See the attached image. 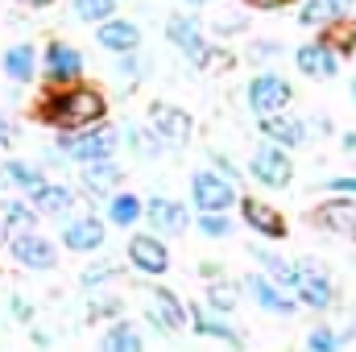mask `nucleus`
Masks as SVG:
<instances>
[{
  "instance_id": "obj_1",
  "label": "nucleus",
  "mask_w": 356,
  "mask_h": 352,
  "mask_svg": "<svg viewBox=\"0 0 356 352\" xmlns=\"http://www.w3.org/2000/svg\"><path fill=\"white\" fill-rule=\"evenodd\" d=\"M108 116V99L104 91L91 83H75V88H50L38 104V120L58 129V133H83L104 125Z\"/></svg>"
},
{
  "instance_id": "obj_2",
  "label": "nucleus",
  "mask_w": 356,
  "mask_h": 352,
  "mask_svg": "<svg viewBox=\"0 0 356 352\" xmlns=\"http://www.w3.org/2000/svg\"><path fill=\"white\" fill-rule=\"evenodd\" d=\"M120 150V133L112 125H95L83 133H58V154L71 158L75 166H88V162H104Z\"/></svg>"
},
{
  "instance_id": "obj_3",
  "label": "nucleus",
  "mask_w": 356,
  "mask_h": 352,
  "mask_svg": "<svg viewBox=\"0 0 356 352\" xmlns=\"http://www.w3.org/2000/svg\"><path fill=\"white\" fill-rule=\"evenodd\" d=\"M166 38H170V46L186 54V63L191 67H216L220 63V50H211V42H207V33H203V25L191 17V13H175L170 21H166Z\"/></svg>"
},
{
  "instance_id": "obj_4",
  "label": "nucleus",
  "mask_w": 356,
  "mask_h": 352,
  "mask_svg": "<svg viewBox=\"0 0 356 352\" xmlns=\"http://www.w3.org/2000/svg\"><path fill=\"white\" fill-rule=\"evenodd\" d=\"M245 99H249V112H253L257 120H266V116H286V108H290V99H294V88H290L282 75L261 71V75L249 79Z\"/></svg>"
},
{
  "instance_id": "obj_5",
  "label": "nucleus",
  "mask_w": 356,
  "mask_h": 352,
  "mask_svg": "<svg viewBox=\"0 0 356 352\" xmlns=\"http://www.w3.org/2000/svg\"><path fill=\"white\" fill-rule=\"evenodd\" d=\"M42 79L50 88H75V83H83V54L71 42H63V38L46 42V50H42Z\"/></svg>"
},
{
  "instance_id": "obj_6",
  "label": "nucleus",
  "mask_w": 356,
  "mask_h": 352,
  "mask_svg": "<svg viewBox=\"0 0 356 352\" xmlns=\"http://www.w3.org/2000/svg\"><path fill=\"white\" fill-rule=\"evenodd\" d=\"M191 199H195V211H211V216H228V207L241 199L236 195V182H228L216 170H199L191 175Z\"/></svg>"
},
{
  "instance_id": "obj_7",
  "label": "nucleus",
  "mask_w": 356,
  "mask_h": 352,
  "mask_svg": "<svg viewBox=\"0 0 356 352\" xmlns=\"http://www.w3.org/2000/svg\"><path fill=\"white\" fill-rule=\"evenodd\" d=\"M191 116L175 108V104H154L149 108V133L158 137V145L162 150H182L186 141H191Z\"/></svg>"
},
{
  "instance_id": "obj_8",
  "label": "nucleus",
  "mask_w": 356,
  "mask_h": 352,
  "mask_svg": "<svg viewBox=\"0 0 356 352\" xmlns=\"http://www.w3.org/2000/svg\"><path fill=\"white\" fill-rule=\"evenodd\" d=\"M249 175L257 178L261 186H273V191H282V186H290V178H294V162H290V154L286 150H277V145H257L253 150V162H249Z\"/></svg>"
},
{
  "instance_id": "obj_9",
  "label": "nucleus",
  "mask_w": 356,
  "mask_h": 352,
  "mask_svg": "<svg viewBox=\"0 0 356 352\" xmlns=\"http://www.w3.org/2000/svg\"><path fill=\"white\" fill-rule=\"evenodd\" d=\"M129 265H133L137 273H145V278H162V273L170 269V249H166V241L154 237V232L129 237Z\"/></svg>"
},
{
  "instance_id": "obj_10",
  "label": "nucleus",
  "mask_w": 356,
  "mask_h": 352,
  "mask_svg": "<svg viewBox=\"0 0 356 352\" xmlns=\"http://www.w3.org/2000/svg\"><path fill=\"white\" fill-rule=\"evenodd\" d=\"M294 67H298L307 79H336V75H340V50L327 46V38L302 42V46L294 50Z\"/></svg>"
},
{
  "instance_id": "obj_11",
  "label": "nucleus",
  "mask_w": 356,
  "mask_h": 352,
  "mask_svg": "<svg viewBox=\"0 0 356 352\" xmlns=\"http://www.w3.org/2000/svg\"><path fill=\"white\" fill-rule=\"evenodd\" d=\"M8 253H13V262H17V265L38 269V273H46V269H54V265H58V245H54L50 237H42V232L13 237V241H8Z\"/></svg>"
},
{
  "instance_id": "obj_12",
  "label": "nucleus",
  "mask_w": 356,
  "mask_h": 352,
  "mask_svg": "<svg viewBox=\"0 0 356 352\" xmlns=\"http://www.w3.org/2000/svg\"><path fill=\"white\" fill-rule=\"evenodd\" d=\"M0 75L8 79V83H33L38 75H42V54H38V46L33 42H13L4 54H0Z\"/></svg>"
},
{
  "instance_id": "obj_13",
  "label": "nucleus",
  "mask_w": 356,
  "mask_h": 352,
  "mask_svg": "<svg viewBox=\"0 0 356 352\" xmlns=\"http://www.w3.org/2000/svg\"><path fill=\"white\" fill-rule=\"evenodd\" d=\"M145 319H149L158 332H182V328H186V307H182V298H178L175 290L154 286V290H149Z\"/></svg>"
},
{
  "instance_id": "obj_14",
  "label": "nucleus",
  "mask_w": 356,
  "mask_h": 352,
  "mask_svg": "<svg viewBox=\"0 0 356 352\" xmlns=\"http://www.w3.org/2000/svg\"><path fill=\"white\" fill-rule=\"evenodd\" d=\"M104 220L95 216V211H83V216H71L67 224H63V249H71V253H95L99 245H104Z\"/></svg>"
},
{
  "instance_id": "obj_15",
  "label": "nucleus",
  "mask_w": 356,
  "mask_h": 352,
  "mask_svg": "<svg viewBox=\"0 0 356 352\" xmlns=\"http://www.w3.org/2000/svg\"><path fill=\"white\" fill-rule=\"evenodd\" d=\"M290 294H294V303H302V307H311V311H327L332 298H336L327 273H319L315 265H298V282H294Z\"/></svg>"
},
{
  "instance_id": "obj_16",
  "label": "nucleus",
  "mask_w": 356,
  "mask_h": 352,
  "mask_svg": "<svg viewBox=\"0 0 356 352\" xmlns=\"http://www.w3.org/2000/svg\"><path fill=\"white\" fill-rule=\"evenodd\" d=\"M145 220H149V228H154V232H162V237H182V232H186V224H191V211H186L178 199L158 195V199H149V203H145Z\"/></svg>"
},
{
  "instance_id": "obj_17",
  "label": "nucleus",
  "mask_w": 356,
  "mask_h": 352,
  "mask_svg": "<svg viewBox=\"0 0 356 352\" xmlns=\"http://www.w3.org/2000/svg\"><path fill=\"white\" fill-rule=\"evenodd\" d=\"M95 42L112 54H133L141 46V25L129 21V17H112V21L95 25Z\"/></svg>"
},
{
  "instance_id": "obj_18",
  "label": "nucleus",
  "mask_w": 356,
  "mask_h": 352,
  "mask_svg": "<svg viewBox=\"0 0 356 352\" xmlns=\"http://www.w3.org/2000/svg\"><path fill=\"white\" fill-rule=\"evenodd\" d=\"M241 286L253 294V303H257L261 311H269V315H294V311H298V303H294L277 282H269V278H261V273H249Z\"/></svg>"
},
{
  "instance_id": "obj_19",
  "label": "nucleus",
  "mask_w": 356,
  "mask_h": 352,
  "mask_svg": "<svg viewBox=\"0 0 356 352\" xmlns=\"http://www.w3.org/2000/svg\"><path fill=\"white\" fill-rule=\"evenodd\" d=\"M29 207L38 211V216H54V220H63V216H71V207H75V191L67 186V182H42L38 191H29Z\"/></svg>"
},
{
  "instance_id": "obj_20",
  "label": "nucleus",
  "mask_w": 356,
  "mask_h": 352,
  "mask_svg": "<svg viewBox=\"0 0 356 352\" xmlns=\"http://www.w3.org/2000/svg\"><path fill=\"white\" fill-rule=\"evenodd\" d=\"M241 216H245V224L253 228V232H261L269 241H282L286 237V220H282V211L266 203V199H245L241 195Z\"/></svg>"
},
{
  "instance_id": "obj_21",
  "label": "nucleus",
  "mask_w": 356,
  "mask_h": 352,
  "mask_svg": "<svg viewBox=\"0 0 356 352\" xmlns=\"http://www.w3.org/2000/svg\"><path fill=\"white\" fill-rule=\"evenodd\" d=\"M25 232H38V211L29 207V199H0V237L13 241Z\"/></svg>"
},
{
  "instance_id": "obj_22",
  "label": "nucleus",
  "mask_w": 356,
  "mask_h": 352,
  "mask_svg": "<svg viewBox=\"0 0 356 352\" xmlns=\"http://www.w3.org/2000/svg\"><path fill=\"white\" fill-rule=\"evenodd\" d=\"M261 125V137L277 150H298L307 141V120H290V116H266L257 120Z\"/></svg>"
},
{
  "instance_id": "obj_23",
  "label": "nucleus",
  "mask_w": 356,
  "mask_h": 352,
  "mask_svg": "<svg viewBox=\"0 0 356 352\" xmlns=\"http://www.w3.org/2000/svg\"><path fill=\"white\" fill-rule=\"evenodd\" d=\"M120 178H124V166H116V158L79 166V182H83V191H91V195H112L120 186Z\"/></svg>"
},
{
  "instance_id": "obj_24",
  "label": "nucleus",
  "mask_w": 356,
  "mask_h": 352,
  "mask_svg": "<svg viewBox=\"0 0 356 352\" xmlns=\"http://www.w3.org/2000/svg\"><path fill=\"white\" fill-rule=\"evenodd\" d=\"M186 319L195 323L199 336H211V340H224V344H232V349H245V336H241L236 328H228V319H220L216 311H207V307H191Z\"/></svg>"
},
{
  "instance_id": "obj_25",
  "label": "nucleus",
  "mask_w": 356,
  "mask_h": 352,
  "mask_svg": "<svg viewBox=\"0 0 356 352\" xmlns=\"http://www.w3.org/2000/svg\"><path fill=\"white\" fill-rule=\"evenodd\" d=\"M315 224L327 232H340V237H356V203L353 199H327L315 211Z\"/></svg>"
},
{
  "instance_id": "obj_26",
  "label": "nucleus",
  "mask_w": 356,
  "mask_h": 352,
  "mask_svg": "<svg viewBox=\"0 0 356 352\" xmlns=\"http://www.w3.org/2000/svg\"><path fill=\"white\" fill-rule=\"evenodd\" d=\"M141 216H145L141 195H133V191H112V195H108V224H116V228H133Z\"/></svg>"
},
{
  "instance_id": "obj_27",
  "label": "nucleus",
  "mask_w": 356,
  "mask_h": 352,
  "mask_svg": "<svg viewBox=\"0 0 356 352\" xmlns=\"http://www.w3.org/2000/svg\"><path fill=\"white\" fill-rule=\"evenodd\" d=\"M0 182H8V186H17V191H38L42 182H46V170L38 166V162H21V158H13V162H4L0 166Z\"/></svg>"
},
{
  "instance_id": "obj_28",
  "label": "nucleus",
  "mask_w": 356,
  "mask_h": 352,
  "mask_svg": "<svg viewBox=\"0 0 356 352\" xmlns=\"http://www.w3.org/2000/svg\"><path fill=\"white\" fill-rule=\"evenodd\" d=\"M99 352H145L141 332L129 323V319H116L104 336H99Z\"/></svg>"
},
{
  "instance_id": "obj_29",
  "label": "nucleus",
  "mask_w": 356,
  "mask_h": 352,
  "mask_svg": "<svg viewBox=\"0 0 356 352\" xmlns=\"http://www.w3.org/2000/svg\"><path fill=\"white\" fill-rule=\"evenodd\" d=\"M298 21H302L307 29H327V25L340 21V13H336L332 0H302V4H298Z\"/></svg>"
},
{
  "instance_id": "obj_30",
  "label": "nucleus",
  "mask_w": 356,
  "mask_h": 352,
  "mask_svg": "<svg viewBox=\"0 0 356 352\" xmlns=\"http://www.w3.org/2000/svg\"><path fill=\"white\" fill-rule=\"evenodd\" d=\"M257 262L266 265L269 282H277L282 290H294V282H298V265H294V262H286V257H273V253H261V249H257Z\"/></svg>"
},
{
  "instance_id": "obj_31",
  "label": "nucleus",
  "mask_w": 356,
  "mask_h": 352,
  "mask_svg": "<svg viewBox=\"0 0 356 352\" xmlns=\"http://www.w3.org/2000/svg\"><path fill=\"white\" fill-rule=\"evenodd\" d=\"M71 8H75V17L88 21V25H104V21L116 17V0H71Z\"/></svg>"
},
{
  "instance_id": "obj_32",
  "label": "nucleus",
  "mask_w": 356,
  "mask_h": 352,
  "mask_svg": "<svg viewBox=\"0 0 356 352\" xmlns=\"http://www.w3.org/2000/svg\"><path fill=\"white\" fill-rule=\"evenodd\" d=\"M236 282H211L207 286V311H216V315H228L232 307H236Z\"/></svg>"
},
{
  "instance_id": "obj_33",
  "label": "nucleus",
  "mask_w": 356,
  "mask_h": 352,
  "mask_svg": "<svg viewBox=\"0 0 356 352\" xmlns=\"http://www.w3.org/2000/svg\"><path fill=\"white\" fill-rule=\"evenodd\" d=\"M340 344H344V336H340V332H332V328H311L302 352H340Z\"/></svg>"
},
{
  "instance_id": "obj_34",
  "label": "nucleus",
  "mask_w": 356,
  "mask_h": 352,
  "mask_svg": "<svg viewBox=\"0 0 356 352\" xmlns=\"http://www.w3.org/2000/svg\"><path fill=\"white\" fill-rule=\"evenodd\" d=\"M195 228H199L203 237H211V241H224V237L232 232V220H228V216H211V211H199Z\"/></svg>"
},
{
  "instance_id": "obj_35",
  "label": "nucleus",
  "mask_w": 356,
  "mask_h": 352,
  "mask_svg": "<svg viewBox=\"0 0 356 352\" xmlns=\"http://www.w3.org/2000/svg\"><path fill=\"white\" fill-rule=\"evenodd\" d=\"M120 273V265L116 262H95V265H88L83 273H79V282H83V290H91V286H104V282H112Z\"/></svg>"
},
{
  "instance_id": "obj_36",
  "label": "nucleus",
  "mask_w": 356,
  "mask_h": 352,
  "mask_svg": "<svg viewBox=\"0 0 356 352\" xmlns=\"http://www.w3.org/2000/svg\"><path fill=\"white\" fill-rule=\"evenodd\" d=\"M116 79H120V83H137V79H141V58H137V50L116 58Z\"/></svg>"
},
{
  "instance_id": "obj_37",
  "label": "nucleus",
  "mask_w": 356,
  "mask_h": 352,
  "mask_svg": "<svg viewBox=\"0 0 356 352\" xmlns=\"http://www.w3.org/2000/svg\"><path fill=\"white\" fill-rule=\"evenodd\" d=\"M137 154H162V145H158V137L149 133V129H129V137H124Z\"/></svg>"
},
{
  "instance_id": "obj_38",
  "label": "nucleus",
  "mask_w": 356,
  "mask_h": 352,
  "mask_svg": "<svg viewBox=\"0 0 356 352\" xmlns=\"http://www.w3.org/2000/svg\"><path fill=\"white\" fill-rule=\"evenodd\" d=\"M88 315H91V319H108V315H120V298H108V294L91 298V303H88Z\"/></svg>"
},
{
  "instance_id": "obj_39",
  "label": "nucleus",
  "mask_w": 356,
  "mask_h": 352,
  "mask_svg": "<svg viewBox=\"0 0 356 352\" xmlns=\"http://www.w3.org/2000/svg\"><path fill=\"white\" fill-rule=\"evenodd\" d=\"M8 315H13V319H21V323H29V319H33V307H29L21 294H13V298H8Z\"/></svg>"
},
{
  "instance_id": "obj_40",
  "label": "nucleus",
  "mask_w": 356,
  "mask_h": 352,
  "mask_svg": "<svg viewBox=\"0 0 356 352\" xmlns=\"http://www.w3.org/2000/svg\"><path fill=\"white\" fill-rule=\"evenodd\" d=\"M327 191H336V195H356V175L332 178V182H327Z\"/></svg>"
},
{
  "instance_id": "obj_41",
  "label": "nucleus",
  "mask_w": 356,
  "mask_h": 352,
  "mask_svg": "<svg viewBox=\"0 0 356 352\" xmlns=\"http://www.w3.org/2000/svg\"><path fill=\"white\" fill-rule=\"evenodd\" d=\"M13 141H17V125L8 116H0V150H8Z\"/></svg>"
},
{
  "instance_id": "obj_42",
  "label": "nucleus",
  "mask_w": 356,
  "mask_h": 352,
  "mask_svg": "<svg viewBox=\"0 0 356 352\" xmlns=\"http://www.w3.org/2000/svg\"><path fill=\"white\" fill-rule=\"evenodd\" d=\"M249 54H253V58H273V54H282V46H273V42H253Z\"/></svg>"
},
{
  "instance_id": "obj_43",
  "label": "nucleus",
  "mask_w": 356,
  "mask_h": 352,
  "mask_svg": "<svg viewBox=\"0 0 356 352\" xmlns=\"http://www.w3.org/2000/svg\"><path fill=\"white\" fill-rule=\"evenodd\" d=\"M249 8H266V13H273V8H286L290 0H245Z\"/></svg>"
},
{
  "instance_id": "obj_44",
  "label": "nucleus",
  "mask_w": 356,
  "mask_h": 352,
  "mask_svg": "<svg viewBox=\"0 0 356 352\" xmlns=\"http://www.w3.org/2000/svg\"><path fill=\"white\" fill-rule=\"evenodd\" d=\"M199 273H203V278H211V282H216V278H220V273H224V269H220V262H203V265H199Z\"/></svg>"
},
{
  "instance_id": "obj_45",
  "label": "nucleus",
  "mask_w": 356,
  "mask_h": 352,
  "mask_svg": "<svg viewBox=\"0 0 356 352\" xmlns=\"http://www.w3.org/2000/svg\"><path fill=\"white\" fill-rule=\"evenodd\" d=\"M344 154L356 158V133H344Z\"/></svg>"
},
{
  "instance_id": "obj_46",
  "label": "nucleus",
  "mask_w": 356,
  "mask_h": 352,
  "mask_svg": "<svg viewBox=\"0 0 356 352\" xmlns=\"http://www.w3.org/2000/svg\"><path fill=\"white\" fill-rule=\"evenodd\" d=\"M17 4H25V8H50L54 0H17Z\"/></svg>"
},
{
  "instance_id": "obj_47",
  "label": "nucleus",
  "mask_w": 356,
  "mask_h": 352,
  "mask_svg": "<svg viewBox=\"0 0 356 352\" xmlns=\"http://www.w3.org/2000/svg\"><path fill=\"white\" fill-rule=\"evenodd\" d=\"M332 4H336V13L344 17V13H353V4H356V0H332Z\"/></svg>"
},
{
  "instance_id": "obj_48",
  "label": "nucleus",
  "mask_w": 356,
  "mask_h": 352,
  "mask_svg": "<svg viewBox=\"0 0 356 352\" xmlns=\"http://www.w3.org/2000/svg\"><path fill=\"white\" fill-rule=\"evenodd\" d=\"M191 8H203V4H216V0H186Z\"/></svg>"
},
{
  "instance_id": "obj_49",
  "label": "nucleus",
  "mask_w": 356,
  "mask_h": 352,
  "mask_svg": "<svg viewBox=\"0 0 356 352\" xmlns=\"http://www.w3.org/2000/svg\"><path fill=\"white\" fill-rule=\"evenodd\" d=\"M353 104H356V75H353Z\"/></svg>"
}]
</instances>
